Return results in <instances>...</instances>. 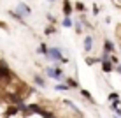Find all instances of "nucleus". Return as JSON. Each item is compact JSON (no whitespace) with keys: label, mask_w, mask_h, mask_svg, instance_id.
<instances>
[{"label":"nucleus","mask_w":121,"mask_h":118,"mask_svg":"<svg viewBox=\"0 0 121 118\" xmlns=\"http://www.w3.org/2000/svg\"><path fill=\"white\" fill-rule=\"evenodd\" d=\"M44 72H46V76H48L49 79H56L58 83H65V79H67V76L63 74V71H61L58 65H48Z\"/></svg>","instance_id":"nucleus-1"},{"label":"nucleus","mask_w":121,"mask_h":118,"mask_svg":"<svg viewBox=\"0 0 121 118\" xmlns=\"http://www.w3.org/2000/svg\"><path fill=\"white\" fill-rule=\"evenodd\" d=\"M46 58H48L49 62H53V65H60L65 57H63V53H61L60 48H49V53L46 55Z\"/></svg>","instance_id":"nucleus-2"},{"label":"nucleus","mask_w":121,"mask_h":118,"mask_svg":"<svg viewBox=\"0 0 121 118\" xmlns=\"http://www.w3.org/2000/svg\"><path fill=\"white\" fill-rule=\"evenodd\" d=\"M14 11L18 12V14L21 16V18H25V19H26L28 16L32 14V9H30V5H28L26 2H19L18 5H16V9H14Z\"/></svg>","instance_id":"nucleus-3"},{"label":"nucleus","mask_w":121,"mask_h":118,"mask_svg":"<svg viewBox=\"0 0 121 118\" xmlns=\"http://www.w3.org/2000/svg\"><path fill=\"white\" fill-rule=\"evenodd\" d=\"M82 49H84L86 55H90L95 49V37L93 35H86L84 41H82Z\"/></svg>","instance_id":"nucleus-4"},{"label":"nucleus","mask_w":121,"mask_h":118,"mask_svg":"<svg viewBox=\"0 0 121 118\" xmlns=\"http://www.w3.org/2000/svg\"><path fill=\"white\" fill-rule=\"evenodd\" d=\"M61 12H63L65 18H70V14L74 12V5L70 0H63V4H61Z\"/></svg>","instance_id":"nucleus-5"},{"label":"nucleus","mask_w":121,"mask_h":118,"mask_svg":"<svg viewBox=\"0 0 121 118\" xmlns=\"http://www.w3.org/2000/svg\"><path fill=\"white\" fill-rule=\"evenodd\" d=\"M61 104H63V106H67V108H70V109L74 111V115H77L79 118H84L82 111H81V109H79L77 106H74V102H72V100H69V99H63V100H61Z\"/></svg>","instance_id":"nucleus-6"},{"label":"nucleus","mask_w":121,"mask_h":118,"mask_svg":"<svg viewBox=\"0 0 121 118\" xmlns=\"http://www.w3.org/2000/svg\"><path fill=\"white\" fill-rule=\"evenodd\" d=\"M114 49H116V46H114V42H112L111 39H104V42H102V51L104 53H111V55H114Z\"/></svg>","instance_id":"nucleus-7"},{"label":"nucleus","mask_w":121,"mask_h":118,"mask_svg":"<svg viewBox=\"0 0 121 118\" xmlns=\"http://www.w3.org/2000/svg\"><path fill=\"white\" fill-rule=\"evenodd\" d=\"M19 115V109L14 106V104H7L5 108V118H16Z\"/></svg>","instance_id":"nucleus-8"},{"label":"nucleus","mask_w":121,"mask_h":118,"mask_svg":"<svg viewBox=\"0 0 121 118\" xmlns=\"http://www.w3.org/2000/svg\"><path fill=\"white\" fill-rule=\"evenodd\" d=\"M79 94H81L82 97H84V99H86V100H88V102L91 104V106H97V100H95V97H93V95H91V94H90V92H88V90H86V88H81V90H79Z\"/></svg>","instance_id":"nucleus-9"},{"label":"nucleus","mask_w":121,"mask_h":118,"mask_svg":"<svg viewBox=\"0 0 121 118\" xmlns=\"http://www.w3.org/2000/svg\"><path fill=\"white\" fill-rule=\"evenodd\" d=\"M33 83L39 88H46V79H44L42 74H33Z\"/></svg>","instance_id":"nucleus-10"},{"label":"nucleus","mask_w":121,"mask_h":118,"mask_svg":"<svg viewBox=\"0 0 121 118\" xmlns=\"http://www.w3.org/2000/svg\"><path fill=\"white\" fill-rule=\"evenodd\" d=\"M65 83H67L70 88H72V90H81V88H79V81H77L76 78H72V76H67Z\"/></svg>","instance_id":"nucleus-11"},{"label":"nucleus","mask_w":121,"mask_h":118,"mask_svg":"<svg viewBox=\"0 0 121 118\" xmlns=\"http://www.w3.org/2000/svg\"><path fill=\"white\" fill-rule=\"evenodd\" d=\"M100 65H102V71L105 74H111V72H114V71H116V67L112 65V62H100Z\"/></svg>","instance_id":"nucleus-12"},{"label":"nucleus","mask_w":121,"mask_h":118,"mask_svg":"<svg viewBox=\"0 0 121 118\" xmlns=\"http://www.w3.org/2000/svg\"><path fill=\"white\" fill-rule=\"evenodd\" d=\"M74 30H76L77 35H81V33H82V30H84V25H82L81 18H77L76 21H74Z\"/></svg>","instance_id":"nucleus-13"},{"label":"nucleus","mask_w":121,"mask_h":118,"mask_svg":"<svg viewBox=\"0 0 121 118\" xmlns=\"http://www.w3.org/2000/svg\"><path fill=\"white\" fill-rule=\"evenodd\" d=\"M84 62H86V65H95V64H100V62H102V58H100V57H90V55H88V57H86L84 58Z\"/></svg>","instance_id":"nucleus-14"},{"label":"nucleus","mask_w":121,"mask_h":118,"mask_svg":"<svg viewBox=\"0 0 121 118\" xmlns=\"http://www.w3.org/2000/svg\"><path fill=\"white\" fill-rule=\"evenodd\" d=\"M7 14H9V16H12V18H14V19H16L18 23H21V25H26V21H25V18H21V16H19V14H18L16 11H7Z\"/></svg>","instance_id":"nucleus-15"},{"label":"nucleus","mask_w":121,"mask_h":118,"mask_svg":"<svg viewBox=\"0 0 121 118\" xmlns=\"http://www.w3.org/2000/svg\"><path fill=\"white\" fill-rule=\"evenodd\" d=\"M37 53H39V55H44V57H46V55L49 53V46L46 44V42H40L39 48H37Z\"/></svg>","instance_id":"nucleus-16"},{"label":"nucleus","mask_w":121,"mask_h":118,"mask_svg":"<svg viewBox=\"0 0 121 118\" xmlns=\"http://www.w3.org/2000/svg\"><path fill=\"white\" fill-rule=\"evenodd\" d=\"M55 90H56V92H69V90H72V88L67 85V83H56V85H55Z\"/></svg>","instance_id":"nucleus-17"},{"label":"nucleus","mask_w":121,"mask_h":118,"mask_svg":"<svg viewBox=\"0 0 121 118\" xmlns=\"http://www.w3.org/2000/svg\"><path fill=\"white\" fill-rule=\"evenodd\" d=\"M55 33H56V27H55V25H48V27L44 28V35H46V37L55 35Z\"/></svg>","instance_id":"nucleus-18"},{"label":"nucleus","mask_w":121,"mask_h":118,"mask_svg":"<svg viewBox=\"0 0 121 118\" xmlns=\"http://www.w3.org/2000/svg\"><path fill=\"white\" fill-rule=\"evenodd\" d=\"M74 11H77V12H86V5H84V2L77 0V2L74 4Z\"/></svg>","instance_id":"nucleus-19"},{"label":"nucleus","mask_w":121,"mask_h":118,"mask_svg":"<svg viewBox=\"0 0 121 118\" xmlns=\"http://www.w3.org/2000/svg\"><path fill=\"white\" fill-rule=\"evenodd\" d=\"M61 27H63V28H72L74 27L72 18H63V19H61Z\"/></svg>","instance_id":"nucleus-20"},{"label":"nucleus","mask_w":121,"mask_h":118,"mask_svg":"<svg viewBox=\"0 0 121 118\" xmlns=\"http://www.w3.org/2000/svg\"><path fill=\"white\" fill-rule=\"evenodd\" d=\"M109 108H111V111H112V113H116V111H118V109L121 108V99H119V100H114V102H111V104H109Z\"/></svg>","instance_id":"nucleus-21"},{"label":"nucleus","mask_w":121,"mask_h":118,"mask_svg":"<svg viewBox=\"0 0 121 118\" xmlns=\"http://www.w3.org/2000/svg\"><path fill=\"white\" fill-rule=\"evenodd\" d=\"M121 97H119V94L118 92H111L109 95H107V100H109V102H114V100H119Z\"/></svg>","instance_id":"nucleus-22"},{"label":"nucleus","mask_w":121,"mask_h":118,"mask_svg":"<svg viewBox=\"0 0 121 118\" xmlns=\"http://www.w3.org/2000/svg\"><path fill=\"white\" fill-rule=\"evenodd\" d=\"M46 19H48V23H49V25H55V23H56L55 14H51V12H48V14H46Z\"/></svg>","instance_id":"nucleus-23"},{"label":"nucleus","mask_w":121,"mask_h":118,"mask_svg":"<svg viewBox=\"0 0 121 118\" xmlns=\"http://www.w3.org/2000/svg\"><path fill=\"white\" fill-rule=\"evenodd\" d=\"M111 62H112V65H114V67H118V65L121 64V62H119V58H118V57H116V55H112V58H111Z\"/></svg>","instance_id":"nucleus-24"},{"label":"nucleus","mask_w":121,"mask_h":118,"mask_svg":"<svg viewBox=\"0 0 121 118\" xmlns=\"http://www.w3.org/2000/svg\"><path fill=\"white\" fill-rule=\"evenodd\" d=\"M44 118H60V116H58V115H55V113H51V111H48Z\"/></svg>","instance_id":"nucleus-25"},{"label":"nucleus","mask_w":121,"mask_h":118,"mask_svg":"<svg viewBox=\"0 0 121 118\" xmlns=\"http://www.w3.org/2000/svg\"><path fill=\"white\" fill-rule=\"evenodd\" d=\"M0 28H2V30H7V28H9V27H7V25L4 23V21H0Z\"/></svg>","instance_id":"nucleus-26"},{"label":"nucleus","mask_w":121,"mask_h":118,"mask_svg":"<svg viewBox=\"0 0 121 118\" xmlns=\"http://www.w3.org/2000/svg\"><path fill=\"white\" fill-rule=\"evenodd\" d=\"M98 11H100V9H98V7H97V5H95V7H93V14H95V16H97V14H98Z\"/></svg>","instance_id":"nucleus-27"},{"label":"nucleus","mask_w":121,"mask_h":118,"mask_svg":"<svg viewBox=\"0 0 121 118\" xmlns=\"http://www.w3.org/2000/svg\"><path fill=\"white\" fill-rule=\"evenodd\" d=\"M116 72H118V74H119V76H121V64H119V65H118V67H116Z\"/></svg>","instance_id":"nucleus-28"},{"label":"nucleus","mask_w":121,"mask_h":118,"mask_svg":"<svg viewBox=\"0 0 121 118\" xmlns=\"http://www.w3.org/2000/svg\"><path fill=\"white\" fill-rule=\"evenodd\" d=\"M114 4H116V7H121V0H114Z\"/></svg>","instance_id":"nucleus-29"},{"label":"nucleus","mask_w":121,"mask_h":118,"mask_svg":"<svg viewBox=\"0 0 121 118\" xmlns=\"http://www.w3.org/2000/svg\"><path fill=\"white\" fill-rule=\"evenodd\" d=\"M48 2H49V4H55V2H56V0H48Z\"/></svg>","instance_id":"nucleus-30"},{"label":"nucleus","mask_w":121,"mask_h":118,"mask_svg":"<svg viewBox=\"0 0 121 118\" xmlns=\"http://www.w3.org/2000/svg\"><path fill=\"white\" fill-rule=\"evenodd\" d=\"M119 53H121V46H119Z\"/></svg>","instance_id":"nucleus-31"},{"label":"nucleus","mask_w":121,"mask_h":118,"mask_svg":"<svg viewBox=\"0 0 121 118\" xmlns=\"http://www.w3.org/2000/svg\"><path fill=\"white\" fill-rule=\"evenodd\" d=\"M114 118H121V116H114Z\"/></svg>","instance_id":"nucleus-32"}]
</instances>
